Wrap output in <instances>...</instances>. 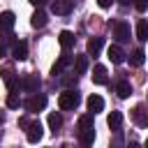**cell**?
<instances>
[{"instance_id":"4316f807","label":"cell","mask_w":148,"mask_h":148,"mask_svg":"<svg viewBox=\"0 0 148 148\" xmlns=\"http://www.w3.org/2000/svg\"><path fill=\"white\" fill-rule=\"evenodd\" d=\"M30 2H32V5H35V7H42V5H44V2H46V0H30Z\"/></svg>"},{"instance_id":"484cf974","label":"cell","mask_w":148,"mask_h":148,"mask_svg":"<svg viewBox=\"0 0 148 148\" xmlns=\"http://www.w3.org/2000/svg\"><path fill=\"white\" fill-rule=\"evenodd\" d=\"M97 5H99L102 9H109V7L113 5V0H97Z\"/></svg>"},{"instance_id":"44dd1931","label":"cell","mask_w":148,"mask_h":148,"mask_svg":"<svg viewBox=\"0 0 148 148\" xmlns=\"http://www.w3.org/2000/svg\"><path fill=\"white\" fill-rule=\"evenodd\" d=\"M143 60H146V53H143V49H134V51H132V58H130V62L139 67V65H143Z\"/></svg>"},{"instance_id":"9a60e30c","label":"cell","mask_w":148,"mask_h":148,"mask_svg":"<svg viewBox=\"0 0 148 148\" xmlns=\"http://www.w3.org/2000/svg\"><path fill=\"white\" fill-rule=\"evenodd\" d=\"M116 39H118V42H127V39H130V25H127L125 21H120V23L116 25Z\"/></svg>"},{"instance_id":"9c48e42d","label":"cell","mask_w":148,"mask_h":148,"mask_svg":"<svg viewBox=\"0 0 148 148\" xmlns=\"http://www.w3.org/2000/svg\"><path fill=\"white\" fill-rule=\"evenodd\" d=\"M102 44H104V39H102V37H92V39H88V44H86L88 56H97V53L102 51Z\"/></svg>"},{"instance_id":"4dcf8cb0","label":"cell","mask_w":148,"mask_h":148,"mask_svg":"<svg viewBox=\"0 0 148 148\" xmlns=\"http://www.w3.org/2000/svg\"><path fill=\"white\" fill-rule=\"evenodd\" d=\"M143 148H148V139H146V143H143Z\"/></svg>"},{"instance_id":"8992f818","label":"cell","mask_w":148,"mask_h":148,"mask_svg":"<svg viewBox=\"0 0 148 148\" xmlns=\"http://www.w3.org/2000/svg\"><path fill=\"white\" fill-rule=\"evenodd\" d=\"M21 88L28 90V92H37V88H39V76H37V74H25V76L21 79Z\"/></svg>"},{"instance_id":"5b68a950","label":"cell","mask_w":148,"mask_h":148,"mask_svg":"<svg viewBox=\"0 0 148 148\" xmlns=\"http://www.w3.org/2000/svg\"><path fill=\"white\" fill-rule=\"evenodd\" d=\"M51 12L58 16H67L72 12V0H53L51 2Z\"/></svg>"},{"instance_id":"30bf717a","label":"cell","mask_w":148,"mask_h":148,"mask_svg":"<svg viewBox=\"0 0 148 148\" xmlns=\"http://www.w3.org/2000/svg\"><path fill=\"white\" fill-rule=\"evenodd\" d=\"M92 83H97V86L106 83V67L104 65H95V69H92Z\"/></svg>"},{"instance_id":"e0dca14e","label":"cell","mask_w":148,"mask_h":148,"mask_svg":"<svg viewBox=\"0 0 148 148\" xmlns=\"http://www.w3.org/2000/svg\"><path fill=\"white\" fill-rule=\"evenodd\" d=\"M106 125H109L111 130H120V125H123V113H120V111H111L109 118H106Z\"/></svg>"},{"instance_id":"4fadbf2b","label":"cell","mask_w":148,"mask_h":148,"mask_svg":"<svg viewBox=\"0 0 148 148\" xmlns=\"http://www.w3.org/2000/svg\"><path fill=\"white\" fill-rule=\"evenodd\" d=\"M136 39L139 42H148V21L146 18L136 21Z\"/></svg>"},{"instance_id":"f1b7e54d","label":"cell","mask_w":148,"mask_h":148,"mask_svg":"<svg viewBox=\"0 0 148 148\" xmlns=\"http://www.w3.org/2000/svg\"><path fill=\"white\" fill-rule=\"evenodd\" d=\"M79 148H90V143H81V146H79Z\"/></svg>"},{"instance_id":"6da1fadb","label":"cell","mask_w":148,"mask_h":148,"mask_svg":"<svg viewBox=\"0 0 148 148\" xmlns=\"http://www.w3.org/2000/svg\"><path fill=\"white\" fill-rule=\"evenodd\" d=\"M76 134H79L81 143H92V139H95V125H92V116H90V113H86V116L79 118V130H76Z\"/></svg>"},{"instance_id":"5bb4252c","label":"cell","mask_w":148,"mask_h":148,"mask_svg":"<svg viewBox=\"0 0 148 148\" xmlns=\"http://www.w3.org/2000/svg\"><path fill=\"white\" fill-rule=\"evenodd\" d=\"M46 21H49V18H46V12L37 9V12L32 14V18H30V25H32V28H44Z\"/></svg>"},{"instance_id":"52a82bcc","label":"cell","mask_w":148,"mask_h":148,"mask_svg":"<svg viewBox=\"0 0 148 148\" xmlns=\"http://www.w3.org/2000/svg\"><path fill=\"white\" fill-rule=\"evenodd\" d=\"M106 56H109V60H111L113 65H120V62L125 60V53H123V49H120L118 44H111V46L106 49Z\"/></svg>"},{"instance_id":"cb8c5ba5","label":"cell","mask_w":148,"mask_h":148,"mask_svg":"<svg viewBox=\"0 0 148 148\" xmlns=\"http://www.w3.org/2000/svg\"><path fill=\"white\" fill-rule=\"evenodd\" d=\"M134 120H136L139 125H146V123H148V120L143 118V109H141V106H136V109H134Z\"/></svg>"},{"instance_id":"d4e9b609","label":"cell","mask_w":148,"mask_h":148,"mask_svg":"<svg viewBox=\"0 0 148 148\" xmlns=\"http://www.w3.org/2000/svg\"><path fill=\"white\" fill-rule=\"evenodd\" d=\"M134 7H136V12H146L148 9V0H134Z\"/></svg>"},{"instance_id":"277c9868","label":"cell","mask_w":148,"mask_h":148,"mask_svg":"<svg viewBox=\"0 0 148 148\" xmlns=\"http://www.w3.org/2000/svg\"><path fill=\"white\" fill-rule=\"evenodd\" d=\"M25 136H28V141H30V143H39V141H42V136H44L42 123H39V120H32V123L25 127Z\"/></svg>"},{"instance_id":"ba28073f","label":"cell","mask_w":148,"mask_h":148,"mask_svg":"<svg viewBox=\"0 0 148 148\" xmlns=\"http://www.w3.org/2000/svg\"><path fill=\"white\" fill-rule=\"evenodd\" d=\"M86 104H88V111H90V113H99V111L104 109V99H102L99 95H90Z\"/></svg>"},{"instance_id":"7402d4cb","label":"cell","mask_w":148,"mask_h":148,"mask_svg":"<svg viewBox=\"0 0 148 148\" xmlns=\"http://www.w3.org/2000/svg\"><path fill=\"white\" fill-rule=\"evenodd\" d=\"M7 106H9V109H18V106H21L18 92H9V95H7Z\"/></svg>"},{"instance_id":"83f0119b","label":"cell","mask_w":148,"mask_h":148,"mask_svg":"<svg viewBox=\"0 0 148 148\" xmlns=\"http://www.w3.org/2000/svg\"><path fill=\"white\" fill-rule=\"evenodd\" d=\"M0 58H5V46L0 44Z\"/></svg>"},{"instance_id":"2e32d148","label":"cell","mask_w":148,"mask_h":148,"mask_svg":"<svg viewBox=\"0 0 148 148\" xmlns=\"http://www.w3.org/2000/svg\"><path fill=\"white\" fill-rule=\"evenodd\" d=\"M116 92H118L120 99H127V97L132 95V86H130V81H118V83H116Z\"/></svg>"},{"instance_id":"603a6c76","label":"cell","mask_w":148,"mask_h":148,"mask_svg":"<svg viewBox=\"0 0 148 148\" xmlns=\"http://www.w3.org/2000/svg\"><path fill=\"white\" fill-rule=\"evenodd\" d=\"M67 62H69V58H67V56H60V60L53 65V74H60V72H62V67H65Z\"/></svg>"},{"instance_id":"3957f363","label":"cell","mask_w":148,"mask_h":148,"mask_svg":"<svg viewBox=\"0 0 148 148\" xmlns=\"http://www.w3.org/2000/svg\"><path fill=\"white\" fill-rule=\"evenodd\" d=\"M44 106H46V95H42V92H32V95L25 99V109H28L30 113L42 111Z\"/></svg>"},{"instance_id":"ffe728a7","label":"cell","mask_w":148,"mask_h":148,"mask_svg":"<svg viewBox=\"0 0 148 148\" xmlns=\"http://www.w3.org/2000/svg\"><path fill=\"white\" fill-rule=\"evenodd\" d=\"M74 67H76V74H86V69H88V53L86 56H76Z\"/></svg>"},{"instance_id":"7c38bea8","label":"cell","mask_w":148,"mask_h":148,"mask_svg":"<svg viewBox=\"0 0 148 148\" xmlns=\"http://www.w3.org/2000/svg\"><path fill=\"white\" fill-rule=\"evenodd\" d=\"M14 21H16L14 12H2V14H0V28H2V30H12V28H14Z\"/></svg>"},{"instance_id":"ac0fdd59","label":"cell","mask_w":148,"mask_h":148,"mask_svg":"<svg viewBox=\"0 0 148 148\" xmlns=\"http://www.w3.org/2000/svg\"><path fill=\"white\" fill-rule=\"evenodd\" d=\"M12 53H14L16 60H25V58H28V44H25V42H16Z\"/></svg>"},{"instance_id":"d6986e66","label":"cell","mask_w":148,"mask_h":148,"mask_svg":"<svg viewBox=\"0 0 148 148\" xmlns=\"http://www.w3.org/2000/svg\"><path fill=\"white\" fill-rule=\"evenodd\" d=\"M49 127H51V132H58V130L62 127V116H60V111L49 113Z\"/></svg>"},{"instance_id":"7a4b0ae2","label":"cell","mask_w":148,"mask_h":148,"mask_svg":"<svg viewBox=\"0 0 148 148\" xmlns=\"http://www.w3.org/2000/svg\"><path fill=\"white\" fill-rule=\"evenodd\" d=\"M79 102H81V97H79L76 90H65V92H60V97H58V106H60L62 111H72V109H76Z\"/></svg>"},{"instance_id":"8fae6325","label":"cell","mask_w":148,"mask_h":148,"mask_svg":"<svg viewBox=\"0 0 148 148\" xmlns=\"http://www.w3.org/2000/svg\"><path fill=\"white\" fill-rule=\"evenodd\" d=\"M74 39H76V37H74V32H72V30H62V32L58 35V42H60V46H62V49L74 46Z\"/></svg>"},{"instance_id":"f546056e","label":"cell","mask_w":148,"mask_h":148,"mask_svg":"<svg viewBox=\"0 0 148 148\" xmlns=\"http://www.w3.org/2000/svg\"><path fill=\"white\" fill-rule=\"evenodd\" d=\"M0 123H5V113H0Z\"/></svg>"}]
</instances>
